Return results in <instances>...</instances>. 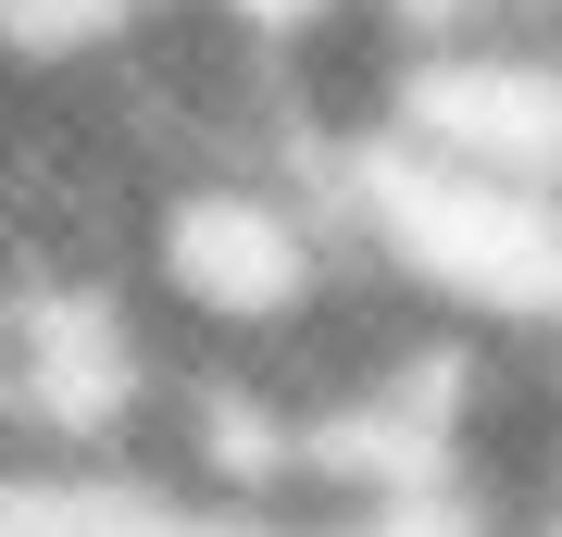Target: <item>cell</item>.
Here are the masks:
<instances>
[{"label": "cell", "instance_id": "cell-1", "mask_svg": "<svg viewBox=\"0 0 562 537\" xmlns=\"http://www.w3.org/2000/svg\"><path fill=\"white\" fill-rule=\"evenodd\" d=\"M362 276V238L338 213V176L301 150H213L150 176L138 213V288L188 350H288L325 325Z\"/></svg>", "mask_w": 562, "mask_h": 537}, {"label": "cell", "instance_id": "cell-2", "mask_svg": "<svg viewBox=\"0 0 562 537\" xmlns=\"http://www.w3.org/2000/svg\"><path fill=\"white\" fill-rule=\"evenodd\" d=\"M325 176H338L362 262L401 300H425L450 325H487V338H562V200L550 188L438 163L413 138H350Z\"/></svg>", "mask_w": 562, "mask_h": 537}, {"label": "cell", "instance_id": "cell-3", "mask_svg": "<svg viewBox=\"0 0 562 537\" xmlns=\"http://www.w3.org/2000/svg\"><path fill=\"white\" fill-rule=\"evenodd\" d=\"M188 13L238 25V38H262V51H301V38H325L338 13H362V0H188Z\"/></svg>", "mask_w": 562, "mask_h": 537}, {"label": "cell", "instance_id": "cell-4", "mask_svg": "<svg viewBox=\"0 0 562 537\" xmlns=\"http://www.w3.org/2000/svg\"><path fill=\"white\" fill-rule=\"evenodd\" d=\"M501 513H513V537H562V438L513 476V500H501Z\"/></svg>", "mask_w": 562, "mask_h": 537}, {"label": "cell", "instance_id": "cell-5", "mask_svg": "<svg viewBox=\"0 0 562 537\" xmlns=\"http://www.w3.org/2000/svg\"><path fill=\"white\" fill-rule=\"evenodd\" d=\"M550 400H562V338H550Z\"/></svg>", "mask_w": 562, "mask_h": 537}]
</instances>
